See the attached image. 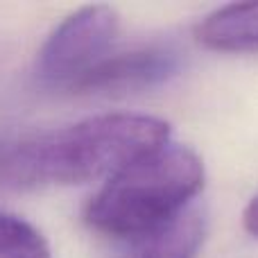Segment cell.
I'll list each match as a JSON object with an SVG mask.
<instances>
[{
	"label": "cell",
	"mask_w": 258,
	"mask_h": 258,
	"mask_svg": "<svg viewBox=\"0 0 258 258\" xmlns=\"http://www.w3.org/2000/svg\"><path fill=\"white\" fill-rule=\"evenodd\" d=\"M195 36L204 48L220 52L258 50V3H236L215 9L197 25Z\"/></svg>",
	"instance_id": "cell-5"
},
{
	"label": "cell",
	"mask_w": 258,
	"mask_h": 258,
	"mask_svg": "<svg viewBox=\"0 0 258 258\" xmlns=\"http://www.w3.org/2000/svg\"><path fill=\"white\" fill-rule=\"evenodd\" d=\"M242 224L254 238H258V195L247 204L245 213H242Z\"/></svg>",
	"instance_id": "cell-8"
},
{
	"label": "cell",
	"mask_w": 258,
	"mask_h": 258,
	"mask_svg": "<svg viewBox=\"0 0 258 258\" xmlns=\"http://www.w3.org/2000/svg\"><path fill=\"white\" fill-rule=\"evenodd\" d=\"M179 54L163 45H147L129 52L109 54L71 84L77 93L118 95L159 86L177 75Z\"/></svg>",
	"instance_id": "cell-4"
},
{
	"label": "cell",
	"mask_w": 258,
	"mask_h": 258,
	"mask_svg": "<svg viewBox=\"0 0 258 258\" xmlns=\"http://www.w3.org/2000/svg\"><path fill=\"white\" fill-rule=\"evenodd\" d=\"M120 27V16L111 5H86L63 18L45 39L36 71L45 82L68 86L89 68L102 61Z\"/></svg>",
	"instance_id": "cell-3"
},
{
	"label": "cell",
	"mask_w": 258,
	"mask_h": 258,
	"mask_svg": "<svg viewBox=\"0 0 258 258\" xmlns=\"http://www.w3.org/2000/svg\"><path fill=\"white\" fill-rule=\"evenodd\" d=\"M202 186V159L168 141L111 174L86 206V222L111 238H147L188 209Z\"/></svg>",
	"instance_id": "cell-2"
},
{
	"label": "cell",
	"mask_w": 258,
	"mask_h": 258,
	"mask_svg": "<svg viewBox=\"0 0 258 258\" xmlns=\"http://www.w3.org/2000/svg\"><path fill=\"white\" fill-rule=\"evenodd\" d=\"M170 125L145 113H102L0 143V183L12 188L75 186L116 174L165 145Z\"/></svg>",
	"instance_id": "cell-1"
},
{
	"label": "cell",
	"mask_w": 258,
	"mask_h": 258,
	"mask_svg": "<svg viewBox=\"0 0 258 258\" xmlns=\"http://www.w3.org/2000/svg\"><path fill=\"white\" fill-rule=\"evenodd\" d=\"M206 236V218L200 206H188L177 218L143 238L138 258H195Z\"/></svg>",
	"instance_id": "cell-6"
},
{
	"label": "cell",
	"mask_w": 258,
	"mask_h": 258,
	"mask_svg": "<svg viewBox=\"0 0 258 258\" xmlns=\"http://www.w3.org/2000/svg\"><path fill=\"white\" fill-rule=\"evenodd\" d=\"M0 258H52V251L34 224L0 211Z\"/></svg>",
	"instance_id": "cell-7"
}]
</instances>
